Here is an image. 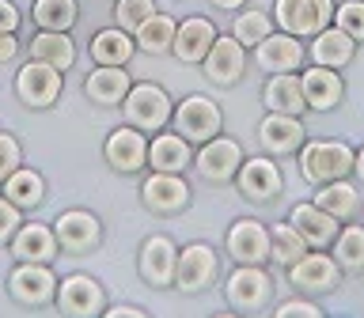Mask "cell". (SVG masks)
I'll return each mask as SVG.
<instances>
[{
    "mask_svg": "<svg viewBox=\"0 0 364 318\" xmlns=\"http://www.w3.org/2000/svg\"><path fill=\"white\" fill-rule=\"evenodd\" d=\"M300 159V175L311 186H323V182H338L353 175V159H357V148L346 141H304V148L296 152Z\"/></svg>",
    "mask_w": 364,
    "mask_h": 318,
    "instance_id": "1",
    "label": "cell"
},
{
    "mask_svg": "<svg viewBox=\"0 0 364 318\" xmlns=\"http://www.w3.org/2000/svg\"><path fill=\"white\" fill-rule=\"evenodd\" d=\"M273 292H277V284H273L266 265H235L232 277L224 280L228 307H232V311H243V314L266 311L273 303Z\"/></svg>",
    "mask_w": 364,
    "mask_h": 318,
    "instance_id": "2",
    "label": "cell"
},
{
    "mask_svg": "<svg viewBox=\"0 0 364 318\" xmlns=\"http://www.w3.org/2000/svg\"><path fill=\"white\" fill-rule=\"evenodd\" d=\"M122 114L125 125L141 133H159L171 125V114H175V102L159 84H133L129 95L122 99Z\"/></svg>",
    "mask_w": 364,
    "mask_h": 318,
    "instance_id": "3",
    "label": "cell"
},
{
    "mask_svg": "<svg viewBox=\"0 0 364 318\" xmlns=\"http://www.w3.org/2000/svg\"><path fill=\"white\" fill-rule=\"evenodd\" d=\"M171 125L175 133H182L190 144H205L213 136H220L224 129V110L216 106L209 95H186L171 114Z\"/></svg>",
    "mask_w": 364,
    "mask_h": 318,
    "instance_id": "4",
    "label": "cell"
},
{
    "mask_svg": "<svg viewBox=\"0 0 364 318\" xmlns=\"http://www.w3.org/2000/svg\"><path fill=\"white\" fill-rule=\"evenodd\" d=\"M243 144L232 141V136H213V141L198 144V152H193V170L209 182V186H228V182H235L239 167H243Z\"/></svg>",
    "mask_w": 364,
    "mask_h": 318,
    "instance_id": "5",
    "label": "cell"
},
{
    "mask_svg": "<svg viewBox=\"0 0 364 318\" xmlns=\"http://www.w3.org/2000/svg\"><path fill=\"white\" fill-rule=\"evenodd\" d=\"M341 265L334 261V254H326V250H307L300 261H292L289 265V284L300 295H330L341 288Z\"/></svg>",
    "mask_w": 364,
    "mask_h": 318,
    "instance_id": "6",
    "label": "cell"
},
{
    "mask_svg": "<svg viewBox=\"0 0 364 318\" xmlns=\"http://www.w3.org/2000/svg\"><path fill=\"white\" fill-rule=\"evenodd\" d=\"M8 295L23 307H46L57 300V273L50 261H16L8 273Z\"/></svg>",
    "mask_w": 364,
    "mask_h": 318,
    "instance_id": "7",
    "label": "cell"
},
{
    "mask_svg": "<svg viewBox=\"0 0 364 318\" xmlns=\"http://www.w3.org/2000/svg\"><path fill=\"white\" fill-rule=\"evenodd\" d=\"M61 87H65L61 68L34 61V57L16 72V99L31 110H50L53 102L61 99Z\"/></svg>",
    "mask_w": 364,
    "mask_h": 318,
    "instance_id": "8",
    "label": "cell"
},
{
    "mask_svg": "<svg viewBox=\"0 0 364 318\" xmlns=\"http://www.w3.org/2000/svg\"><path fill=\"white\" fill-rule=\"evenodd\" d=\"M273 23L284 34L311 38V34L334 23V0H277L273 4Z\"/></svg>",
    "mask_w": 364,
    "mask_h": 318,
    "instance_id": "9",
    "label": "cell"
},
{
    "mask_svg": "<svg viewBox=\"0 0 364 318\" xmlns=\"http://www.w3.org/2000/svg\"><path fill=\"white\" fill-rule=\"evenodd\" d=\"M57 311L65 318H95L107 311V292L91 273H68L65 280H57Z\"/></svg>",
    "mask_w": 364,
    "mask_h": 318,
    "instance_id": "10",
    "label": "cell"
},
{
    "mask_svg": "<svg viewBox=\"0 0 364 318\" xmlns=\"http://www.w3.org/2000/svg\"><path fill=\"white\" fill-rule=\"evenodd\" d=\"M53 235L65 254L84 258L91 250H99V243H102V220L87 209H65L53 220Z\"/></svg>",
    "mask_w": 364,
    "mask_h": 318,
    "instance_id": "11",
    "label": "cell"
},
{
    "mask_svg": "<svg viewBox=\"0 0 364 318\" xmlns=\"http://www.w3.org/2000/svg\"><path fill=\"white\" fill-rule=\"evenodd\" d=\"M220 277V254L209 243H190L178 250V265H175V288L178 292H205L213 288V280Z\"/></svg>",
    "mask_w": 364,
    "mask_h": 318,
    "instance_id": "12",
    "label": "cell"
},
{
    "mask_svg": "<svg viewBox=\"0 0 364 318\" xmlns=\"http://www.w3.org/2000/svg\"><path fill=\"white\" fill-rule=\"evenodd\" d=\"M190 182L182 175H171V170H152L141 182V204L156 216H178L190 209Z\"/></svg>",
    "mask_w": 364,
    "mask_h": 318,
    "instance_id": "13",
    "label": "cell"
},
{
    "mask_svg": "<svg viewBox=\"0 0 364 318\" xmlns=\"http://www.w3.org/2000/svg\"><path fill=\"white\" fill-rule=\"evenodd\" d=\"M201 72L213 87H235L247 76V45L235 34H216L213 50L201 61Z\"/></svg>",
    "mask_w": 364,
    "mask_h": 318,
    "instance_id": "14",
    "label": "cell"
},
{
    "mask_svg": "<svg viewBox=\"0 0 364 318\" xmlns=\"http://www.w3.org/2000/svg\"><path fill=\"white\" fill-rule=\"evenodd\" d=\"M224 250L235 265H266L269 261V227L255 216H239L224 235Z\"/></svg>",
    "mask_w": 364,
    "mask_h": 318,
    "instance_id": "15",
    "label": "cell"
},
{
    "mask_svg": "<svg viewBox=\"0 0 364 318\" xmlns=\"http://www.w3.org/2000/svg\"><path fill=\"white\" fill-rule=\"evenodd\" d=\"M175 265H178V246L167 235H148L136 250V273L148 288H175Z\"/></svg>",
    "mask_w": 364,
    "mask_h": 318,
    "instance_id": "16",
    "label": "cell"
},
{
    "mask_svg": "<svg viewBox=\"0 0 364 318\" xmlns=\"http://www.w3.org/2000/svg\"><path fill=\"white\" fill-rule=\"evenodd\" d=\"M235 186L250 204H269V201L281 197L284 175H281V167L273 163V155H250V159H243V167H239Z\"/></svg>",
    "mask_w": 364,
    "mask_h": 318,
    "instance_id": "17",
    "label": "cell"
},
{
    "mask_svg": "<svg viewBox=\"0 0 364 318\" xmlns=\"http://www.w3.org/2000/svg\"><path fill=\"white\" fill-rule=\"evenodd\" d=\"M102 159L118 175H141L148 167V133L133 129V125H118L102 144Z\"/></svg>",
    "mask_w": 364,
    "mask_h": 318,
    "instance_id": "18",
    "label": "cell"
},
{
    "mask_svg": "<svg viewBox=\"0 0 364 318\" xmlns=\"http://www.w3.org/2000/svg\"><path fill=\"white\" fill-rule=\"evenodd\" d=\"M307 61V45L304 38H296V34H284V31H273L269 38H262L255 45V65L262 72H300Z\"/></svg>",
    "mask_w": 364,
    "mask_h": 318,
    "instance_id": "19",
    "label": "cell"
},
{
    "mask_svg": "<svg viewBox=\"0 0 364 318\" xmlns=\"http://www.w3.org/2000/svg\"><path fill=\"white\" fill-rule=\"evenodd\" d=\"M304 99L307 110L315 114H330L346 102V80H341V68H326V65H307L304 68Z\"/></svg>",
    "mask_w": 364,
    "mask_h": 318,
    "instance_id": "20",
    "label": "cell"
},
{
    "mask_svg": "<svg viewBox=\"0 0 364 318\" xmlns=\"http://www.w3.org/2000/svg\"><path fill=\"white\" fill-rule=\"evenodd\" d=\"M307 141V129L296 114H266L258 125V144L266 148V155H296Z\"/></svg>",
    "mask_w": 364,
    "mask_h": 318,
    "instance_id": "21",
    "label": "cell"
},
{
    "mask_svg": "<svg viewBox=\"0 0 364 318\" xmlns=\"http://www.w3.org/2000/svg\"><path fill=\"white\" fill-rule=\"evenodd\" d=\"M289 224L304 235V243L311 246V250H326V246H334V238H338V231H341V220H338V216H330L326 209H318L315 201H300V204H292Z\"/></svg>",
    "mask_w": 364,
    "mask_h": 318,
    "instance_id": "22",
    "label": "cell"
},
{
    "mask_svg": "<svg viewBox=\"0 0 364 318\" xmlns=\"http://www.w3.org/2000/svg\"><path fill=\"white\" fill-rule=\"evenodd\" d=\"M213 42H216V23L205 19V16H190V19L178 23L171 53H175L182 65H201L205 53L213 50Z\"/></svg>",
    "mask_w": 364,
    "mask_h": 318,
    "instance_id": "23",
    "label": "cell"
},
{
    "mask_svg": "<svg viewBox=\"0 0 364 318\" xmlns=\"http://www.w3.org/2000/svg\"><path fill=\"white\" fill-rule=\"evenodd\" d=\"M11 246V258L16 261H53L61 254V246H57V235H53V224H19V231L8 238Z\"/></svg>",
    "mask_w": 364,
    "mask_h": 318,
    "instance_id": "24",
    "label": "cell"
},
{
    "mask_svg": "<svg viewBox=\"0 0 364 318\" xmlns=\"http://www.w3.org/2000/svg\"><path fill=\"white\" fill-rule=\"evenodd\" d=\"M148 167L182 175L186 167H193V144L175 129H159L152 141H148Z\"/></svg>",
    "mask_w": 364,
    "mask_h": 318,
    "instance_id": "25",
    "label": "cell"
},
{
    "mask_svg": "<svg viewBox=\"0 0 364 318\" xmlns=\"http://www.w3.org/2000/svg\"><path fill=\"white\" fill-rule=\"evenodd\" d=\"M129 87H133V80L125 72V65H95L84 80V95L95 106H122Z\"/></svg>",
    "mask_w": 364,
    "mask_h": 318,
    "instance_id": "26",
    "label": "cell"
},
{
    "mask_svg": "<svg viewBox=\"0 0 364 318\" xmlns=\"http://www.w3.org/2000/svg\"><path fill=\"white\" fill-rule=\"evenodd\" d=\"M353 57H357V42L349 38L341 27H323L318 34H311V45H307V61L311 65H326V68H346Z\"/></svg>",
    "mask_w": 364,
    "mask_h": 318,
    "instance_id": "27",
    "label": "cell"
},
{
    "mask_svg": "<svg viewBox=\"0 0 364 318\" xmlns=\"http://www.w3.org/2000/svg\"><path fill=\"white\" fill-rule=\"evenodd\" d=\"M262 106L273 110V114H300L307 110V99H304V80L300 72H273L262 87Z\"/></svg>",
    "mask_w": 364,
    "mask_h": 318,
    "instance_id": "28",
    "label": "cell"
},
{
    "mask_svg": "<svg viewBox=\"0 0 364 318\" xmlns=\"http://www.w3.org/2000/svg\"><path fill=\"white\" fill-rule=\"evenodd\" d=\"M315 204L326 209L330 216H338L341 224H349V220H357V212H360V186L349 178L323 182V186H315Z\"/></svg>",
    "mask_w": 364,
    "mask_h": 318,
    "instance_id": "29",
    "label": "cell"
},
{
    "mask_svg": "<svg viewBox=\"0 0 364 318\" xmlns=\"http://www.w3.org/2000/svg\"><path fill=\"white\" fill-rule=\"evenodd\" d=\"M0 193H4L11 204H19V209H38L46 201V178L34 167H16L4 182H0Z\"/></svg>",
    "mask_w": 364,
    "mask_h": 318,
    "instance_id": "30",
    "label": "cell"
},
{
    "mask_svg": "<svg viewBox=\"0 0 364 318\" xmlns=\"http://www.w3.org/2000/svg\"><path fill=\"white\" fill-rule=\"evenodd\" d=\"M31 57L68 72V68L76 65V45H73V38H68V31H38L31 38Z\"/></svg>",
    "mask_w": 364,
    "mask_h": 318,
    "instance_id": "31",
    "label": "cell"
},
{
    "mask_svg": "<svg viewBox=\"0 0 364 318\" xmlns=\"http://www.w3.org/2000/svg\"><path fill=\"white\" fill-rule=\"evenodd\" d=\"M136 53V38L122 27H107L91 38V61L95 65H129Z\"/></svg>",
    "mask_w": 364,
    "mask_h": 318,
    "instance_id": "32",
    "label": "cell"
},
{
    "mask_svg": "<svg viewBox=\"0 0 364 318\" xmlns=\"http://www.w3.org/2000/svg\"><path fill=\"white\" fill-rule=\"evenodd\" d=\"M334 261L341 265V273H353V277L364 273V224H341L334 238Z\"/></svg>",
    "mask_w": 364,
    "mask_h": 318,
    "instance_id": "33",
    "label": "cell"
},
{
    "mask_svg": "<svg viewBox=\"0 0 364 318\" xmlns=\"http://www.w3.org/2000/svg\"><path fill=\"white\" fill-rule=\"evenodd\" d=\"M31 19L38 23V31H73L80 19L76 0H34Z\"/></svg>",
    "mask_w": 364,
    "mask_h": 318,
    "instance_id": "34",
    "label": "cell"
},
{
    "mask_svg": "<svg viewBox=\"0 0 364 318\" xmlns=\"http://www.w3.org/2000/svg\"><path fill=\"white\" fill-rule=\"evenodd\" d=\"M175 31H178V23L171 19V16H164V11H156V16L133 34V38H136V50H144V53H152V57L171 53V45H175Z\"/></svg>",
    "mask_w": 364,
    "mask_h": 318,
    "instance_id": "35",
    "label": "cell"
},
{
    "mask_svg": "<svg viewBox=\"0 0 364 318\" xmlns=\"http://www.w3.org/2000/svg\"><path fill=\"white\" fill-rule=\"evenodd\" d=\"M307 250H311V246L304 243V235L296 231L289 220H281V224H273V227H269V258L277 261V265L289 269L292 261H300V258L307 254Z\"/></svg>",
    "mask_w": 364,
    "mask_h": 318,
    "instance_id": "36",
    "label": "cell"
},
{
    "mask_svg": "<svg viewBox=\"0 0 364 318\" xmlns=\"http://www.w3.org/2000/svg\"><path fill=\"white\" fill-rule=\"evenodd\" d=\"M232 34L247 45V50H255L262 38H269V34H273V16H269V11H262V8H239V16L232 23Z\"/></svg>",
    "mask_w": 364,
    "mask_h": 318,
    "instance_id": "37",
    "label": "cell"
},
{
    "mask_svg": "<svg viewBox=\"0 0 364 318\" xmlns=\"http://www.w3.org/2000/svg\"><path fill=\"white\" fill-rule=\"evenodd\" d=\"M152 16H156L152 0H118V4H114V27H122L129 34H136Z\"/></svg>",
    "mask_w": 364,
    "mask_h": 318,
    "instance_id": "38",
    "label": "cell"
},
{
    "mask_svg": "<svg viewBox=\"0 0 364 318\" xmlns=\"http://www.w3.org/2000/svg\"><path fill=\"white\" fill-rule=\"evenodd\" d=\"M334 27H341L353 42H364V0H346L334 8Z\"/></svg>",
    "mask_w": 364,
    "mask_h": 318,
    "instance_id": "39",
    "label": "cell"
},
{
    "mask_svg": "<svg viewBox=\"0 0 364 318\" xmlns=\"http://www.w3.org/2000/svg\"><path fill=\"white\" fill-rule=\"evenodd\" d=\"M16 167H23V148L11 133L0 129V182H4Z\"/></svg>",
    "mask_w": 364,
    "mask_h": 318,
    "instance_id": "40",
    "label": "cell"
},
{
    "mask_svg": "<svg viewBox=\"0 0 364 318\" xmlns=\"http://www.w3.org/2000/svg\"><path fill=\"white\" fill-rule=\"evenodd\" d=\"M292 314H304V318H323V307L307 295H296V300H284L273 307V318H292Z\"/></svg>",
    "mask_w": 364,
    "mask_h": 318,
    "instance_id": "41",
    "label": "cell"
},
{
    "mask_svg": "<svg viewBox=\"0 0 364 318\" xmlns=\"http://www.w3.org/2000/svg\"><path fill=\"white\" fill-rule=\"evenodd\" d=\"M19 224H23V209L0 193V243H8V238L19 231Z\"/></svg>",
    "mask_w": 364,
    "mask_h": 318,
    "instance_id": "42",
    "label": "cell"
},
{
    "mask_svg": "<svg viewBox=\"0 0 364 318\" xmlns=\"http://www.w3.org/2000/svg\"><path fill=\"white\" fill-rule=\"evenodd\" d=\"M19 31V8L11 0H0V34H16Z\"/></svg>",
    "mask_w": 364,
    "mask_h": 318,
    "instance_id": "43",
    "label": "cell"
},
{
    "mask_svg": "<svg viewBox=\"0 0 364 318\" xmlns=\"http://www.w3.org/2000/svg\"><path fill=\"white\" fill-rule=\"evenodd\" d=\"M107 318H148V311L144 307H133V303H122V307H107L102 311Z\"/></svg>",
    "mask_w": 364,
    "mask_h": 318,
    "instance_id": "44",
    "label": "cell"
},
{
    "mask_svg": "<svg viewBox=\"0 0 364 318\" xmlns=\"http://www.w3.org/2000/svg\"><path fill=\"white\" fill-rule=\"evenodd\" d=\"M16 53H19V38L16 34H0V65L16 61Z\"/></svg>",
    "mask_w": 364,
    "mask_h": 318,
    "instance_id": "45",
    "label": "cell"
},
{
    "mask_svg": "<svg viewBox=\"0 0 364 318\" xmlns=\"http://www.w3.org/2000/svg\"><path fill=\"white\" fill-rule=\"evenodd\" d=\"M213 8H220V11H239V8H247L250 0H209Z\"/></svg>",
    "mask_w": 364,
    "mask_h": 318,
    "instance_id": "46",
    "label": "cell"
},
{
    "mask_svg": "<svg viewBox=\"0 0 364 318\" xmlns=\"http://www.w3.org/2000/svg\"><path fill=\"white\" fill-rule=\"evenodd\" d=\"M353 175H357V182L364 186V148H357V159H353Z\"/></svg>",
    "mask_w": 364,
    "mask_h": 318,
    "instance_id": "47",
    "label": "cell"
}]
</instances>
